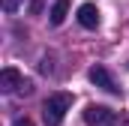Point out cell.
Listing matches in <instances>:
<instances>
[{
  "mask_svg": "<svg viewBox=\"0 0 129 126\" xmlns=\"http://www.w3.org/2000/svg\"><path fill=\"white\" fill-rule=\"evenodd\" d=\"M69 108H72V96L69 93H51L48 99H45V105H42L45 126H60Z\"/></svg>",
  "mask_w": 129,
  "mask_h": 126,
  "instance_id": "obj_1",
  "label": "cell"
},
{
  "mask_svg": "<svg viewBox=\"0 0 129 126\" xmlns=\"http://www.w3.org/2000/svg\"><path fill=\"white\" fill-rule=\"evenodd\" d=\"M84 123L87 126H114L117 111H111L108 105H87L84 108Z\"/></svg>",
  "mask_w": 129,
  "mask_h": 126,
  "instance_id": "obj_2",
  "label": "cell"
},
{
  "mask_svg": "<svg viewBox=\"0 0 129 126\" xmlns=\"http://www.w3.org/2000/svg\"><path fill=\"white\" fill-rule=\"evenodd\" d=\"M87 75H90V81H93L96 87H102L105 93H120V87H117V81L111 78V72H108L105 66H93V69H90Z\"/></svg>",
  "mask_w": 129,
  "mask_h": 126,
  "instance_id": "obj_3",
  "label": "cell"
},
{
  "mask_svg": "<svg viewBox=\"0 0 129 126\" xmlns=\"http://www.w3.org/2000/svg\"><path fill=\"white\" fill-rule=\"evenodd\" d=\"M78 24L87 27V30H96L99 27V9L93 3H81L78 6Z\"/></svg>",
  "mask_w": 129,
  "mask_h": 126,
  "instance_id": "obj_4",
  "label": "cell"
},
{
  "mask_svg": "<svg viewBox=\"0 0 129 126\" xmlns=\"http://www.w3.org/2000/svg\"><path fill=\"white\" fill-rule=\"evenodd\" d=\"M21 87V72L15 69V66H6L3 72H0V90L3 93H15Z\"/></svg>",
  "mask_w": 129,
  "mask_h": 126,
  "instance_id": "obj_5",
  "label": "cell"
},
{
  "mask_svg": "<svg viewBox=\"0 0 129 126\" xmlns=\"http://www.w3.org/2000/svg\"><path fill=\"white\" fill-rule=\"evenodd\" d=\"M66 15H69V0H57L51 6V24H63Z\"/></svg>",
  "mask_w": 129,
  "mask_h": 126,
  "instance_id": "obj_6",
  "label": "cell"
},
{
  "mask_svg": "<svg viewBox=\"0 0 129 126\" xmlns=\"http://www.w3.org/2000/svg\"><path fill=\"white\" fill-rule=\"evenodd\" d=\"M18 6H21V0H3V9H6V12H15Z\"/></svg>",
  "mask_w": 129,
  "mask_h": 126,
  "instance_id": "obj_7",
  "label": "cell"
},
{
  "mask_svg": "<svg viewBox=\"0 0 129 126\" xmlns=\"http://www.w3.org/2000/svg\"><path fill=\"white\" fill-rule=\"evenodd\" d=\"M12 126H33V120H30V117H18Z\"/></svg>",
  "mask_w": 129,
  "mask_h": 126,
  "instance_id": "obj_8",
  "label": "cell"
}]
</instances>
